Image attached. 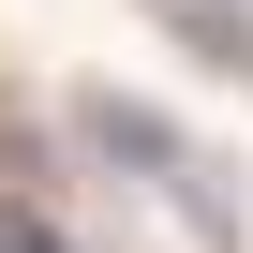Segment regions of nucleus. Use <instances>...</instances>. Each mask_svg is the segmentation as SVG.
<instances>
[{"label": "nucleus", "instance_id": "1", "mask_svg": "<svg viewBox=\"0 0 253 253\" xmlns=\"http://www.w3.org/2000/svg\"><path fill=\"white\" fill-rule=\"evenodd\" d=\"M89 149H104V164H134V179H164V194H179L194 223H223V179H209V164H194V149L164 134L149 104H119V89H104V104H89Z\"/></svg>", "mask_w": 253, "mask_h": 253}, {"label": "nucleus", "instance_id": "2", "mask_svg": "<svg viewBox=\"0 0 253 253\" xmlns=\"http://www.w3.org/2000/svg\"><path fill=\"white\" fill-rule=\"evenodd\" d=\"M0 253H75V238H60L45 209H15V194H0Z\"/></svg>", "mask_w": 253, "mask_h": 253}]
</instances>
